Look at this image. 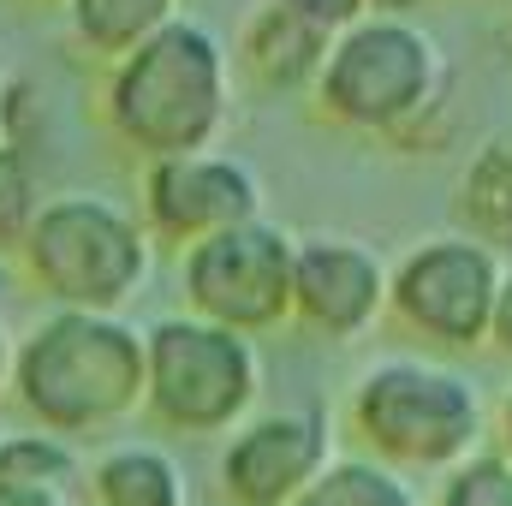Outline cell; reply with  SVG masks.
Here are the masks:
<instances>
[{"instance_id":"1","label":"cell","mask_w":512,"mask_h":506,"mask_svg":"<svg viewBox=\"0 0 512 506\" xmlns=\"http://www.w3.org/2000/svg\"><path fill=\"white\" fill-rule=\"evenodd\" d=\"M310 102L328 126L352 137H382L405 155H435L453 137V66L417 18L364 12L328 42Z\"/></svg>"},{"instance_id":"2","label":"cell","mask_w":512,"mask_h":506,"mask_svg":"<svg viewBox=\"0 0 512 506\" xmlns=\"http://www.w3.org/2000/svg\"><path fill=\"white\" fill-rule=\"evenodd\" d=\"M6 399L60 441L114 435L143 411V328L102 310H48L12 340Z\"/></svg>"},{"instance_id":"3","label":"cell","mask_w":512,"mask_h":506,"mask_svg":"<svg viewBox=\"0 0 512 506\" xmlns=\"http://www.w3.org/2000/svg\"><path fill=\"white\" fill-rule=\"evenodd\" d=\"M233 120V54L203 18H173L102 78V126L137 161L215 149Z\"/></svg>"},{"instance_id":"4","label":"cell","mask_w":512,"mask_h":506,"mask_svg":"<svg viewBox=\"0 0 512 506\" xmlns=\"http://www.w3.org/2000/svg\"><path fill=\"white\" fill-rule=\"evenodd\" d=\"M346 429L364 459L405 477H447L471 453H483L495 411L483 381L435 352L382 358L346 393Z\"/></svg>"},{"instance_id":"5","label":"cell","mask_w":512,"mask_h":506,"mask_svg":"<svg viewBox=\"0 0 512 506\" xmlns=\"http://www.w3.org/2000/svg\"><path fill=\"white\" fill-rule=\"evenodd\" d=\"M12 268L54 310L120 316L155 274V239L114 197H102V191H60L30 221Z\"/></svg>"},{"instance_id":"6","label":"cell","mask_w":512,"mask_h":506,"mask_svg":"<svg viewBox=\"0 0 512 506\" xmlns=\"http://www.w3.org/2000/svg\"><path fill=\"white\" fill-rule=\"evenodd\" d=\"M262 405V352L203 316H161L143 328V417L185 441H221Z\"/></svg>"},{"instance_id":"7","label":"cell","mask_w":512,"mask_h":506,"mask_svg":"<svg viewBox=\"0 0 512 506\" xmlns=\"http://www.w3.org/2000/svg\"><path fill=\"white\" fill-rule=\"evenodd\" d=\"M507 256L471 233L417 239L399 262H387V316L435 358H471L489 346L495 292Z\"/></svg>"},{"instance_id":"8","label":"cell","mask_w":512,"mask_h":506,"mask_svg":"<svg viewBox=\"0 0 512 506\" xmlns=\"http://www.w3.org/2000/svg\"><path fill=\"white\" fill-rule=\"evenodd\" d=\"M292 251L298 239L274 221H245L179 251V298L191 316L233 334H274L292 322Z\"/></svg>"},{"instance_id":"9","label":"cell","mask_w":512,"mask_h":506,"mask_svg":"<svg viewBox=\"0 0 512 506\" xmlns=\"http://www.w3.org/2000/svg\"><path fill=\"white\" fill-rule=\"evenodd\" d=\"M137 221L149 227L155 245H197L227 227L262 221V179L245 155L227 149H191V155H161L143 161L137 173Z\"/></svg>"},{"instance_id":"10","label":"cell","mask_w":512,"mask_h":506,"mask_svg":"<svg viewBox=\"0 0 512 506\" xmlns=\"http://www.w3.org/2000/svg\"><path fill=\"white\" fill-rule=\"evenodd\" d=\"M334 459V429L322 399L251 411L215 453V489L227 506H292Z\"/></svg>"},{"instance_id":"11","label":"cell","mask_w":512,"mask_h":506,"mask_svg":"<svg viewBox=\"0 0 512 506\" xmlns=\"http://www.w3.org/2000/svg\"><path fill=\"white\" fill-rule=\"evenodd\" d=\"M292 322L328 346H358L387 322V262L364 239L310 233L292 251Z\"/></svg>"},{"instance_id":"12","label":"cell","mask_w":512,"mask_h":506,"mask_svg":"<svg viewBox=\"0 0 512 506\" xmlns=\"http://www.w3.org/2000/svg\"><path fill=\"white\" fill-rule=\"evenodd\" d=\"M328 30H316V24H304L298 12H286V6H274V0H262L251 18H245V30H239V54H233V66L262 84V90H274V96H310L316 90V72H322V60H328Z\"/></svg>"},{"instance_id":"13","label":"cell","mask_w":512,"mask_h":506,"mask_svg":"<svg viewBox=\"0 0 512 506\" xmlns=\"http://www.w3.org/2000/svg\"><path fill=\"white\" fill-rule=\"evenodd\" d=\"M90 506H191V477L155 441H114L84 471Z\"/></svg>"},{"instance_id":"14","label":"cell","mask_w":512,"mask_h":506,"mask_svg":"<svg viewBox=\"0 0 512 506\" xmlns=\"http://www.w3.org/2000/svg\"><path fill=\"white\" fill-rule=\"evenodd\" d=\"M453 233H471L489 251H512V131L483 137L453 179Z\"/></svg>"},{"instance_id":"15","label":"cell","mask_w":512,"mask_h":506,"mask_svg":"<svg viewBox=\"0 0 512 506\" xmlns=\"http://www.w3.org/2000/svg\"><path fill=\"white\" fill-rule=\"evenodd\" d=\"M66 6V30L78 42V54L114 66L137 42H149L161 24L179 18V0H60Z\"/></svg>"},{"instance_id":"16","label":"cell","mask_w":512,"mask_h":506,"mask_svg":"<svg viewBox=\"0 0 512 506\" xmlns=\"http://www.w3.org/2000/svg\"><path fill=\"white\" fill-rule=\"evenodd\" d=\"M292 506H429V495L405 471H387L364 453H334Z\"/></svg>"},{"instance_id":"17","label":"cell","mask_w":512,"mask_h":506,"mask_svg":"<svg viewBox=\"0 0 512 506\" xmlns=\"http://www.w3.org/2000/svg\"><path fill=\"white\" fill-rule=\"evenodd\" d=\"M42 203H48V191H42V155L0 137V256L6 262L18 256L30 221L42 215Z\"/></svg>"},{"instance_id":"18","label":"cell","mask_w":512,"mask_h":506,"mask_svg":"<svg viewBox=\"0 0 512 506\" xmlns=\"http://www.w3.org/2000/svg\"><path fill=\"white\" fill-rule=\"evenodd\" d=\"M429 506H512V459L507 453H471L447 477H435Z\"/></svg>"},{"instance_id":"19","label":"cell","mask_w":512,"mask_h":506,"mask_svg":"<svg viewBox=\"0 0 512 506\" xmlns=\"http://www.w3.org/2000/svg\"><path fill=\"white\" fill-rule=\"evenodd\" d=\"M274 6L298 12L304 24H316V30H328V36H340L346 24H358V18L370 12V0H274Z\"/></svg>"},{"instance_id":"20","label":"cell","mask_w":512,"mask_h":506,"mask_svg":"<svg viewBox=\"0 0 512 506\" xmlns=\"http://www.w3.org/2000/svg\"><path fill=\"white\" fill-rule=\"evenodd\" d=\"M12 298H18V268L0 256V393H6V370H12V328H6Z\"/></svg>"},{"instance_id":"21","label":"cell","mask_w":512,"mask_h":506,"mask_svg":"<svg viewBox=\"0 0 512 506\" xmlns=\"http://www.w3.org/2000/svg\"><path fill=\"white\" fill-rule=\"evenodd\" d=\"M489 352L512 358V262L501 268V292H495V322H489Z\"/></svg>"},{"instance_id":"22","label":"cell","mask_w":512,"mask_h":506,"mask_svg":"<svg viewBox=\"0 0 512 506\" xmlns=\"http://www.w3.org/2000/svg\"><path fill=\"white\" fill-rule=\"evenodd\" d=\"M0 506H66V489H42V483L0 477Z\"/></svg>"},{"instance_id":"23","label":"cell","mask_w":512,"mask_h":506,"mask_svg":"<svg viewBox=\"0 0 512 506\" xmlns=\"http://www.w3.org/2000/svg\"><path fill=\"white\" fill-rule=\"evenodd\" d=\"M495 435H501V453L512 459V387L501 393V405H495Z\"/></svg>"},{"instance_id":"24","label":"cell","mask_w":512,"mask_h":506,"mask_svg":"<svg viewBox=\"0 0 512 506\" xmlns=\"http://www.w3.org/2000/svg\"><path fill=\"white\" fill-rule=\"evenodd\" d=\"M423 6H441V0H370V12H405V18H417ZM512 6V0H507Z\"/></svg>"},{"instance_id":"25","label":"cell","mask_w":512,"mask_h":506,"mask_svg":"<svg viewBox=\"0 0 512 506\" xmlns=\"http://www.w3.org/2000/svg\"><path fill=\"white\" fill-rule=\"evenodd\" d=\"M42 6H60V0H42Z\"/></svg>"}]
</instances>
